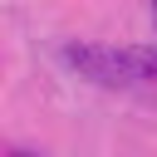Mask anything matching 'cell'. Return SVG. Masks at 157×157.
I'll list each match as a JSON object with an SVG mask.
<instances>
[{
	"instance_id": "obj_1",
	"label": "cell",
	"mask_w": 157,
	"mask_h": 157,
	"mask_svg": "<svg viewBox=\"0 0 157 157\" xmlns=\"http://www.w3.org/2000/svg\"><path fill=\"white\" fill-rule=\"evenodd\" d=\"M74 64H83L98 83L157 98V54L152 49H74Z\"/></svg>"
},
{
	"instance_id": "obj_2",
	"label": "cell",
	"mask_w": 157,
	"mask_h": 157,
	"mask_svg": "<svg viewBox=\"0 0 157 157\" xmlns=\"http://www.w3.org/2000/svg\"><path fill=\"white\" fill-rule=\"evenodd\" d=\"M152 20H157V0H152Z\"/></svg>"
},
{
	"instance_id": "obj_3",
	"label": "cell",
	"mask_w": 157,
	"mask_h": 157,
	"mask_svg": "<svg viewBox=\"0 0 157 157\" xmlns=\"http://www.w3.org/2000/svg\"><path fill=\"white\" fill-rule=\"evenodd\" d=\"M15 157H29V152H15Z\"/></svg>"
}]
</instances>
